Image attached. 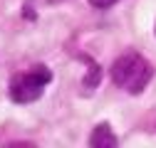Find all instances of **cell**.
Listing matches in <instances>:
<instances>
[{
    "label": "cell",
    "instance_id": "1",
    "mask_svg": "<svg viewBox=\"0 0 156 148\" xmlns=\"http://www.w3.org/2000/svg\"><path fill=\"white\" fill-rule=\"evenodd\" d=\"M154 77L151 64L141 57V54H124L112 64V82L116 86H122L129 94H141L146 84Z\"/></svg>",
    "mask_w": 156,
    "mask_h": 148
},
{
    "label": "cell",
    "instance_id": "3",
    "mask_svg": "<svg viewBox=\"0 0 156 148\" xmlns=\"http://www.w3.org/2000/svg\"><path fill=\"white\" fill-rule=\"evenodd\" d=\"M89 146L92 148H114L116 146V136L109 128V123H99L94 126V131L89 136Z\"/></svg>",
    "mask_w": 156,
    "mask_h": 148
},
{
    "label": "cell",
    "instance_id": "2",
    "mask_svg": "<svg viewBox=\"0 0 156 148\" xmlns=\"http://www.w3.org/2000/svg\"><path fill=\"white\" fill-rule=\"evenodd\" d=\"M50 82H52V72L45 64H37L27 74H20L17 79H12V84H10V99L15 104H30V101L42 96V91H45V86Z\"/></svg>",
    "mask_w": 156,
    "mask_h": 148
},
{
    "label": "cell",
    "instance_id": "5",
    "mask_svg": "<svg viewBox=\"0 0 156 148\" xmlns=\"http://www.w3.org/2000/svg\"><path fill=\"white\" fill-rule=\"evenodd\" d=\"M116 3V0H89V5L92 8H99V10H104V8H112Z\"/></svg>",
    "mask_w": 156,
    "mask_h": 148
},
{
    "label": "cell",
    "instance_id": "4",
    "mask_svg": "<svg viewBox=\"0 0 156 148\" xmlns=\"http://www.w3.org/2000/svg\"><path fill=\"white\" fill-rule=\"evenodd\" d=\"M99 79H102L99 67H97V64H89V72H87V77H84V86H87V89H92V86L99 84Z\"/></svg>",
    "mask_w": 156,
    "mask_h": 148
}]
</instances>
